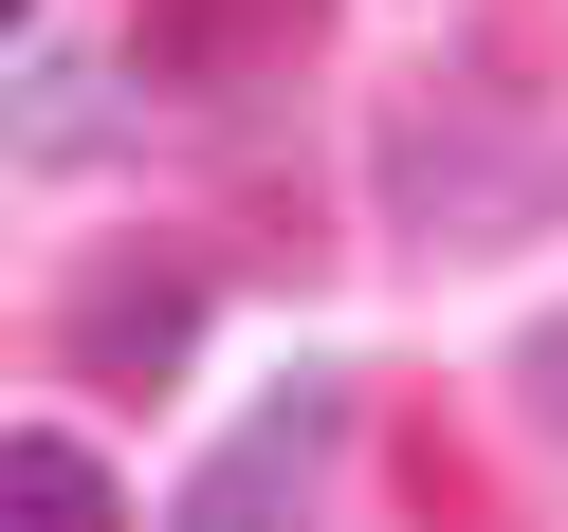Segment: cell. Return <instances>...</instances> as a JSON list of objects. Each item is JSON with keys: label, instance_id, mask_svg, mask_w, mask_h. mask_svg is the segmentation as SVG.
Masks as SVG:
<instances>
[{"label": "cell", "instance_id": "6da1fadb", "mask_svg": "<svg viewBox=\"0 0 568 532\" xmlns=\"http://www.w3.org/2000/svg\"><path fill=\"white\" fill-rule=\"evenodd\" d=\"M385 221L422 239V258H495V239L531 221V202H550V148H531L514 111H495V92H385Z\"/></svg>", "mask_w": 568, "mask_h": 532}, {"label": "cell", "instance_id": "7a4b0ae2", "mask_svg": "<svg viewBox=\"0 0 568 532\" xmlns=\"http://www.w3.org/2000/svg\"><path fill=\"white\" fill-rule=\"evenodd\" d=\"M331 459H348V368H294L275 404H239V441L202 459L184 495H165V532H312Z\"/></svg>", "mask_w": 568, "mask_h": 532}, {"label": "cell", "instance_id": "3957f363", "mask_svg": "<svg viewBox=\"0 0 568 532\" xmlns=\"http://www.w3.org/2000/svg\"><path fill=\"white\" fill-rule=\"evenodd\" d=\"M55 349H74V385L148 404V385H184V349H202V275L165 258V239H111V258L74 275V312H55Z\"/></svg>", "mask_w": 568, "mask_h": 532}, {"label": "cell", "instance_id": "277c9868", "mask_svg": "<svg viewBox=\"0 0 568 532\" xmlns=\"http://www.w3.org/2000/svg\"><path fill=\"white\" fill-rule=\"evenodd\" d=\"M312 38H331V0H148V74H165V92H202V111L275 92Z\"/></svg>", "mask_w": 568, "mask_h": 532}, {"label": "cell", "instance_id": "5b68a950", "mask_svg": "<svg viewBox=\"0 0 568 532\" xmlns=\"http://www.w3.org/2000/svg\"><path fill=\"white\" fill-rule=\"evenodd\" d=\"M0 532H129V495H111V459H92V441L0 422Z\"/></svg>", "mask_w": 568, "mask_h": 532}, {"label": "cell", "instance_id": "8992f818", "mask_svg": "<svg viewBox=\"0 0 568 532\" xmlns=\"http://www.w3.org/2000/svg\"><path fill=\"white\" fill-rule=\"evenodd\" d=\"M129 129H148V111H111L92 56H38V111H19V148H38V165H92V148H129Z\"/></svg>", "mask_w": 568, "mask_h": 532}, {"label": "cell", "instance_id": "52a82bcc", "mask_svg": "<svg viewBox=\"0 0 568 532\" xmlns=\"http://www.w3.org/2000/svg\"><path fill=\"white\" fill-rule=\"evenodd\" d=\"M514 404L568 441V312H531V331H514Z\"/></svg>", "mask_w": 568, "mask_h": 532}, {"label": "cell", "instance_id": "ba28073f", "mask_svg": "<svg viewBox=\"0 0 568 532\" xmlns=\"http://www.w3.org/2000/svg\"><path fill=\"white\" fill-rule=\"evenodd\" d=\"M19 19H38V0H0V38H19Z\"/></svg>", "mask_w": 568, "mask_h": 532}]
</instances>
